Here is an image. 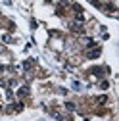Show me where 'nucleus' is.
I'll list each match as a JSON object with an SVG mask.
<instances>
[{
	"label": "nucleus",
	"instance_id": "f257e3e1",
	"mask_svg": "<svg viewBox=\"0 0 119 121\" xmlns=\"http://www.w3.org/2000/svg\"><path fill=\"white\" fill-rule=\"evenodd\" d=\"M27 92H29V88H27V86H21V88H19V96H25Z\"/></svg>",
	"mask_w": 119,
	"mask_h": 121
}]
</instances>
